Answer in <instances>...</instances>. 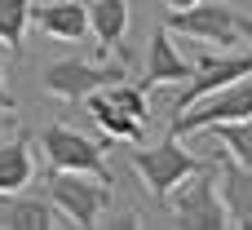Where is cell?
I'll use <instances>...</instances> for the list:
<instances>
[{"mask_svg": "<svg viewBox=\"0 0 252 230\" xmlns=\"http://www.w3.org/2000/svg\"><path fill=\"white\" fill-rule=\"evenodd\" d=\"M168 208L177 213L182 226H190V230L230 226L226 204H221V195H217V168H213V164H204V168H195L190 177H182V182L168 191Z\"/></svg>", "mask_w": 252, "mask_h": 230, "instance_id": "obj_1", "label": "cell"}, {"mask_svg": "<svg viewBox=\"0 0 252 230\" xmlns=\"http://www.w3.org/2000/svg\"><path fill=\"white\" fill-rule=\"evenodd\" d=\"M49 199L53 208L71 222V226H97V217L111 204V182L93 177V173H58L49 177Z\"/></svg>", "mask_w": 252, "mask_h": 230, "instance_id": "obj_2", "label": "cell"}, {"mask_svg": "<svg viewBox=\"0 0 252 230\" xmlns=\"http://www.w3.org/2000/svg\"><path fill=\"white\" fill-rule=\"evenodd\" d=\"M248 115H252V75H244V80H235V84H226V89L199 98V102L186 106L182 115H173L168 133H173V137H190V133H204V129H213V124L248 120Z\"/></svg>", "mask_w": 252, "mask_h": 230, "instance_id": "obj_3", "label": "cell"}, {"mask_svg": "<svg viewBox=\"0 0 252 230\" xmlns=\"http://www.w3.org/2000/svg\"><path fill=\"white\" fill-rule=\"evenodd\" d=\"M128 164L137 168V177L151 186V195H155L159 204H168V191H173L182 177H190L195 168H204V160H199V155H190L186 146H177V137H173V133H168L159 146L128 151Z\"/></svg>", "mask_w": 252, "mask_h": 230, "instance_id": "obj_4", "label": "cell"}, {"mask_svg": "<svg viewBox=\"0 0 252 230\" xmlns=\"http://www.w3.org/2000/svg\"><path fill=\"white\" fill-rule=\"evenodd\" d=\"M124 80V62H93V58H62L53 66H44V89L62 102H84L89 93L120 84Z\"/></svg>", "mask_w": 252, "mask_h": 230, "instance_id": "obj_5", "label": "cell"}, {"mask_svg": "<svg viewBox=\"0 0 252 230\" xmlns=\"http://www.w3.org/2000/svg\"><path fill=\"white\" fill-rule=\"evenodd\" d=\"M40 146H44V155H49V164L58 173H93V177L111 182V168H106L102 146L93 137H84V133H75L66 124H53V129H44V142Z\"/></svg>", "mask_w": 252, "mask_h": 230, "instance_id": "obj_6", "label": "cell"}, {"mask_svg": "<svg viewBox=\"0 0 252 230\" xmlns=\"http://www.w3.org/2000/svg\"><path fill=\"white\" fill-rule=\"evenodd\" d=\"M168 31H182V35H195L204 44H235L239 40V13L230 4H217V0H199L190 9H173L168 13Z\"/></svg>", "mask_w": 252, "mask_h": 230, "instance_id": "obj_7", "label": "cell"}, {"mask_svg": "<svg viewBox=\"0 0 252 230\" xmlns=\"http://www.w3.org/2000/svg\"><path fill=\"white\" fill-rule=\"evenodd\" d=\"M252 75V53H221V58H204L199 66H195V75H190V84L173 98V115H182L186 106H195L199 98H208V93H217V89H226V84H235V80H244Z\"/></svg>", "mask_w": 252, "mask_h": 230, "instance_id": "obj_8", "label": "cell"}, {"mask_svg": "<svg viewBox=\"0 0 252 230\" xmlns=\"http://www.w3.org/2000/svg\"><path fill=\"white\" fill-rule=\"evenodd\" d=\"M217 195L226 204L230 226H252V168L230 160L226 151H221V168H217Z\"/></svg>", "mask_w": 252, "mask_h": 230, "instance_id": "obj_9", "label": "cell"}, {"mask_svg": "<svg viewBox=\"0 0 252 230\" xmlns=\"http://www.w3.org/2000/svg\"><path fill=\"white\" fill-rule=\"evenodd\" d=\"M31 22L53 40H80L89 31V4L84 0H44V4H31Z\"/></svg>", "mask_w": 252, "mask_h": 230, "instance_id": "obj_10", "label": "cell"}, {"mask_svg": "<svg viewBox=\"0 0 252 230\" xmlns=\"http://www.w3.org/2000/svg\"><path fill=\"white\" fill-rule=\"evenodd\" d=\"M195 75V66L173 49V31L168 27H159L155 35H151V53H146V75L137 80L142 89H155V84H173V80H190Z\"/></svg>", "mask_w": 252, "mask_h": 230, "instance_id": "obj_11", "label": "cell"}, {"mask_svg": "<svg viewBox=\"0 0 252 230\" xmlns=\"http://www.w3.org/2000/svg\"><path fill=\"white\" fill-rule=\"evenodd\" d=\"M84 102H89V115H93V124L102 129V137H111V142H128V146H137V142H142L146 124H142V120H133L124 106H115V102H111L102 89H97V93H89Z\"/></svg>", "mask_w": 252, "mask_h": 230, "instance_id": "obj_12", "label": "cell"}, {"mask_svg": "<svg viewBox=\"0 0 252 230\" xmlns=\"http://www.w3.org/2000/svg\"><path fill=\"white\" fill-rule=\"evenodd\" d=\"M89 31L97 35V44L120 49L128 31V0H89Z\"/></svg>", "mask_w": 252, "mask_h": 230, "instance_id": "obj_13", "label": "cell"}, {"mask_svg": "<svg viewBox=\"0 0 252 230\" xmlns=\"http://www.w3.org/2000/svg\"><path fill=\"white\" fill-rule=\"evenodd\" d=\"M35 173V160H31V142L18 133L13 142H0V195H18Z\"/></svg>", "mask_w": 252, "mask_h": 230, "instance_id": "obj_14", "label": "cell"}, {"mask_svg": "<svg viewBox=\"0 0 252 230\" xmlns=\"http://www.w3.org/2000/svg\"><path fill=\"white\" fill-rule=\"evenodd\" d=\"M0 226L4 230H49V226H58V222H53V208L40 204V199H13V195H4Z\"/></svg>", "mask_w": 252, "mask_h": 230, "instance_id": "obj_15", "label": "cell"}, {"mask_svg": "<svg viewBox=\"0 0 252 230\" xmlns=\"http://www.w3.org/2000/svg\"><path fill=\"white\" fill-rule=\"evenodd\" d=\"M204 133H213L230 160H239L244 168H252V115H248V120H226V124H213V129H204Z\"/></svg>", "mask_w": 252, "mask_h": 230, "instance_id": "obj_16", "label": "cell"}, {"mask_svg": "<svg viewBox=\"0 0 252 230\" xmlns=\"http://www.w3.org/2000/svg\"><path fill=\"white\" fill-rule=\"evenodd\" d=\"M27 22H31V0H0V44L9 53L22 44Z\"/></svg>", "mask_w": 252, "mask_h": 230, "instance_id": "obj_17", "label": "cell"}, {"mask_svg": "<svg viewBox=\"0 0 252 230\" xmlns=\"http://www.w3.org/2000/svg\"><path fill=\"white\" fill-rule=\"evenodd\" d=\"M106 98H111L115 106H124L133 120H142V124L151 120V111H146V89H142V84H124V80H120V84H106Z\"/></svg>", "mask_w": 252, "mask_h": 230, "instance_id": "obj_18", "label": "cell"}, {"mask_svg": "<svg viewBox=\"0 0 252 230\" xmlns=\"http://www.w3.org/2000/svg\"><path fill=\"white\" fill-rule=\"evenodd\" d=\"M0 111H13V93L4 89V75H0Z\"/></svg>", "mask_w": 252, "mask_h": 230, "instance_id": "obj_19", "label": "cell"}, {"mask_svg": "<svg viewBox=\"0 0 252 230\" xmlns=\"http://www.w3.org/2000/svg\"><path fill=\"white\" fill-rule=\"evenodd\" d=\"M239 35H244V40L252 44V18H239Z\"/></svg>", "mask_w": 252, "mask_h": 230, "instance_id": "obj_20", "label": "cell"}, {"mask_svg": "<svg viewBox=\"0 0 252 230\" xmlns=\"http://www.w3.org/2000/svg\"><path fill=\"white\" fill-rule=\"evenodd\" d=\"M168 9H190V4H199V0H164Z\"/></svg>", "mask_w": 252, "mask_h": 230, "instance_id": "obj_21", "label": "cell"}, {"mask_svg": "<svg viewBox=\"0 0 252 230\" xmlns=\"http://www.w3.org/2000/svg\"><path fill=\"white\" fill-rule=\"evenodd\" d=\"M0 129H4V124H0Z\"/></svg>", "mask_w": 252, "mask_h": 230, "instance_id": "obj_22", "label": "cell"}]
</instances>
